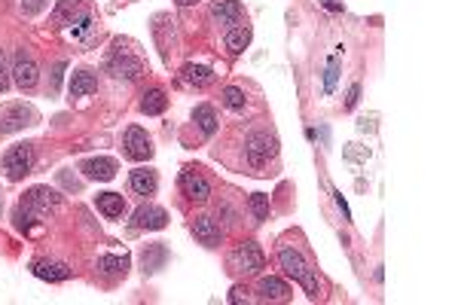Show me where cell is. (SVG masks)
<instances>
[{
	"mask_svg": "<svg viewBox=\"0 0 458 305\" xmlns=\"http://www.w3.org/2000/svg\"><path fill=\"white\" fill-rule=\"evenodd\" d=\"M223 43H226L229 55H239V52H244V49H248V43H251V28H248V25H235V28H229Z\"/></svg>",
	"mask_w": 458,
	"mask_h": 305,
	"instance_id": "e0dca14e",
	"label": "cell"
},
{
	"mask_svg": "<svg viewBox=\"0 0 458 305\" xmlns=\"http://www.w3.org/2000/svg\"><path fill=\"white\" fill-rule=\"evenodd\" d=\"M248 162L254 168H263L269 165V159H275V152H278V141H275L272 134H254L248 141Z\"/></svg>",
	"mask_w": 458,
	"mask_h": 305,
	"instance_id": "5b68a950",
	"label": "cell"
},
{
	"mask_svg": "<svg viewBox=\"0 0 458 305\" xmlns=\"http://www.w3.org/2000/svg\"><path fill=\"white\" fill-rule=\"evenodd\" d=\"M58 202H61L58 193H52V189H46V186H34L25 198H22V204H25L28 211H34L37 217L46 211H52V208H58Z\"/></svg>",
	"mask_w": 458,
	"mask_h": 305,
	"instance_id": "ba28073f",
	"label": "cell"
},
{
	"mask_svg": "<svg viewBox=\"0 0 458 305\" xmlns=\"http://www.w3.org/2000/svg\"><path fill=\"white\" fill-rule=\"evenodd\" d=\"M193 235H196V238L205 244V247H217L220 238H223L220 226L214 223L211 217H196V220H193Z\"/></svg>",
	"mask_w": 458,
	"mask_h": 305,
	"instance_id": "4fadbf2b",
	"label": "cell"
},
{
	"mask_svg": "<svg viewBox=\"0 0 458 305\" xmlns=\"http://www.w3.org/2000/svg\"><path fill=\"white\" fill-rule=\"evenodd\" d=\"M165 104H168L165 92H162V89H150V92H144V98H141V113H147V116H156V113L165 110Z\"/></svg>",
	"mask_w": 458,
	"mask_h": 305,
	"instance_id": "ffe728a7",
	"label": "cell"
},
{
	"mask_svg": "<svg viewBox=\"0 0 458 305\" xmlns=\"http://www.w3.org/2000/svg\"><path fill=\"white\" fill-rule=\"evenodd\" d=\"M95 89H98V80H95V73L92 71H76L74 73V80H71V95L74 98H86Z\"/></svg>",
	"mask_w": 458,
	"mask_h": 305,
	"instance_id": "d6986e66",
	"label": "cell"
},
{
	"mask_svg": "<svg viewBox=\"0 0 458 305\" xmlns=\"http://www.w3.org/2000/svg\"><path fill=\"white\" fill-rule=\"evenodd\" d=\"M128 186H132L135 195H153L159 186L156 180V171H150V168H137V171L128 174Z\"/></svg>",
	"mask_w": 458,
	"mask_h": 305,
	"instance_id": "5bb4252c",
	"label": "cell"
},
{
	"mask_svg": "<svg viewBox=\"0 0 458 305\" xmlns=\"http://www.w3.org/2000/svg\"><path fill=\"white\" fill-rule=\"evenodd\" d=\"M211 15H214V21H217V25L232 28V25H239V21H241L244 10H241L239 0H217V3H214V10H211Z\"/></svg>",
	"mask_w": 458,
	"mask_h": 305,
	"instance_id": "9c48e42d",
	"label": "cell"
},
{
	"mask_svg": "<svg viewBox=\"0 0 458 305\" xmlns=\"http://www.w3.org/2000/svg\"><path fill=\"white\" fill-rule=\"evenodd\" d=\"M40 6H43V0H28V3H25V12H37Z\"/></svg>",
	"mask_w": 458,
	"mask_h": 305,
	"instance_id": "d6a6232c",
	"label": "cell"
},
{
	"mask_svg": "<svg viewBox=\"0 0 458 305\" xmlns=\"http://www.w3.org/2000/svg\"><path fill=\"white\" fill-rule=\"evenodd\" d=\"M98 211H101L107 220H119L122 214H126V198L119 193H101L98 195Z\"/></svg>",
	"mask_w": 458,
	"mask_h": 305,
	"instance_id": "2e32d148",
	"label": "cell"
},
{
	"mask_svg": "<svg viewBox=\"0 0 458 305\" xmlns=\"http://www.w3.org/2000/svg\"><path fill=\"white\" fill-rule=\"evenodd\" d=\"M257 290H260L263 299H275V302H281V299H287V296H290V287L281 278H263Z\"/></svg>",
	"mask_w": 458,
	"mask_h": 305,
	"instance_id": "ac0fdd59",
	"label": "cell"
},
{
	"mask_svg": "<svg viewBox=\"0 0 458 305\" xmlns=\"http://www.w3.org/2000/svg\"><path fill=\"white\" fill-rule=\"evenodd\" d=\"M321 3H324L327 10H333V12H342V3H336V0H321Z\"/></svg>",
	"mask_w": 458,
	"mask_h": 305,
	"instance_id": "836d02e7",
	"label": "cell"
},
{
	"mask_svg": "<svg viewBox=\"0 0 458 305\" xmlns=\"http://www.w3.org/2000/svg\"><path fill=\"white\" fill-rule=\"evenodd\" d=\"M193 119L198 122L202 134H214V132H217V113H214V107L198 104V107H196V113H193Z\"/></svg>",
	"mask_w": 458,
	"mask_h": 305,
	"instance_id": "44dd1931",
	"label": "cell"
},
{
	"mask_svg": "<svg viewBox=\"0 0 458 305\" xmlns=\"http://www.w3.org/2000/svg\"><path fill=\"white\" fill-rule=\"evenodd\" d=\"M98 269H101L104 274H126L128 256H113V254H107V256L98 259Z\"/></svg>",
	"mask_w": 458,
	"mask_h": 305,
	"instance_id": "603a6c76",
	"label": "cell"
},
{
	"mask_svg": "<svg viewBox=\"0 0 458 305\" xmlns=\"http://www.w3.org/2000/svg\"><path fill=\"white\" fill-rule=\"evenodd\" d=\"M110 71L117 73V76H126V80H135V76L141 73V61H135V58H117L110 64Z\"/></svg>",
	"mask_w": 458,
	"mask_h": 305,
	"instance_id": "cb8c5ba5",
	"label": "cell"
},
{
	"mask_svg": "<svg viewBox=\"0 0 458 305\" xmlns=\"http://www.w3.org/2000/svg\"><path fill=\"white\" fill-rule=\"evenodd\" d=\"M162 263H165V247H162V244H153L150 254H144V269H147V272H156Z\"/></svg>",
	"mask_w": 458,
	"mask_h": 305,
	"instance_id": "d4e9b609",
	"label": "cell"
},
{
	"mask_svg": "<svg viewBox=\"0 0 458 305\" xmlns=\"http://www.w3.org/2000/svg\"><path fill=\"white\" fill-rule=\"evenodd\" d=\"M168 223V214L159 204H141L135 211V226L137 229H162Z\"/></svg>",
	"mask_w": 458,
	"mask_h": 305,
	"instance_id": "8fae6325",
	"label": "cell"
},
{
	"mask_svg": "<svg viewBox=\"0 0 458 305\" xmlns=\"http://www.w3.org/2000/svg\"><path fill=\"white\" fill-rule=\"evenodd\" d=\"M83 171H86V177L92 180H113L117 177V162L113 159H89V162H83Z\"/></svg>",
	"mask_w": 458,
	"mask_h": 305,
	"instance_id": "9a60e30c",
	"label": "cell"
},
{
	"mask_svg": "<svg viewBox=\"0 0 458 305\" xmlns=\"http://www.w3.org/2000/svg\"><path fill=\"white\" fill-rule=\"evenodd\" d=\"M180 193L187 198H193V202H208L211 183L205 180L196 168H183V171H180Z\"/></svg>",
	"mask_w": 458,
	"mask_h": 305,
	"instance_id": "8992f818",
	"label": "cell"
},
{
	"mask_svg": "<svg viewBox=\"0 0 458 305\" xmlns=\"http://www.w3.org/2000/svg\"><path fill=\"white\" fill-rule=\"evenodd\" d=\"M25 116H28V110L25 107H6L3 110V125H0V134H6V132H15V128H22L25 125Z\"/></svg>",
	"mask_w": 458,
	"mask_h": 305,
	"instance_id": "7402d4cb",
	"label": "cell"
},
{
	"mask_svg": "<svg viewBox=\"0 0 458 305\" xmlns=\"http://www.w3.org/2000/svg\"><path fill=\"white\" fill-rule=\"evenodd\" d=\"M31 272L43 281H67L71 278V269H67L65 263H56V259H37V263H31Z\"/></svg>",
	"mask_w": 458,
	"mask_h": 305,
	"instance_id": "7c38bea8",
	"label": "cell"
},
{
	"mask_svg": "<svg viewBox=\"0 0 458 305\" xmlns=\"http://www.w3.org/2000/svg\"><path fill=\"white\" fill-rule=\"evenodd\" d=\"M76 10H83V0H58V6H56V21H65L71 12Z\"/></svg>",
	"mask_w": 458,
	"mask_h": 305,
	"instance_id": "83f0119b",
	"label": "cell"
},
{
	"mask_svg": "<svg viewBox=\"0 0 458 305\" xmlns=\"http://www.w3.org/2000/svg\"><path fill=\"white\" fill-rule=\"evenodd\" d=\"M211 82H214V71L205 64H187L180 71V86H187V89H205Z\"/></svg>",
	"mask_w": 458,
	"mask_h": 305,
	"instance_id": "30bf717a",
	"label": "cell"
},
{
	"mask_svg": "<svg viewBox=\"0 0 458 305\" xmlns=\"http://www.w3.org/2000/svg\"><path fill=\"white\" fill-rule=\"evenodd\" d=\"M34 147L31 143H15V147L6 150V156H3V171H6V177L10 180H22L25 174L34 168Z\"/></svg>",
	"mask_w": 458,
	"mask_h": 305,
	"instance_id": "7a4b0ae2",
	"label": "cell"
},
{
	"mask_svg": "<svg viewBox=\"0 0 458 305\" xmlns=\"http://www.w3.org/2000/svg\"><path fill=\"white\" fill-rule=\"evenodd\" d=\"M333 82H336V64L330 67V71H327V82H324V89L330 92V89H333Z\"/></svg>",
	"mask_w": 458,
	"mask_h": 305,
	"instance_id": "1f68e13d",
	"label": "cell"
},
{
	"mask_svg": "<svg viewBox=\"0 0 458 305\" xmlns=\"http://www.w3.org/2000/svg\"><path fill=\"white\" fill-rule=\"evenodd\" d=\"M10 89V71H6V55L0 52V95Z\"/></svg>",
	"mask_w": 458,
	"mask_h": 305,
	"instance_id": "f1b7e54d",
	"label": "cell"
},
{
	"mask_svg": "<svg viewBox=\"0 0 458 305\" xmlns=\"http://www.w3.org/2000/svg\"><path fill=\"white\" fill-rule=\"evenodd\" d=\"M178 3H180V6H193L196 0H178Z\"/></svg>",
	"mask_w": 458,
	"mask_h": 305,
	"instance_id": "e575fe53",
	"label": "cell"
},
{
	"mask_svg": "<svg viewBox=\"0 0 458 305\" xmlns=\"http://www.w3.org/2000/svg\"><path fill=\"white\" fill-rule=\"evenodd\" d=\"M229 265H232V272H241V274H257L263 269V250H260L257 241H244L239 247L232 250V256H229Z\"/></svg>",
	"mask_w": 458,
	"mask_h": 305,
	"instance_id": "3957f363",
	"label": "cell"
},
{
	"mask_svg": "<svg viewBox=\"0 0 458 305\" xmlns=\"http://www.w3.org/2000/svg\"><path fill=\"white\" fill-rule=\"evenodd\" d=\"M0 208H3V198H0Z\"/></svg>",
	"mask_w": 458,
	"mask_h": 305,
	"instance_id": "d590c367",
	"label": "cell"
},
{
	"mask_svg": "<svg viewBox=\"0 0 458 305\" xmlns=\"http://www.w3.org/2000/svg\"><path fill=\"white\" fill-rule=\"evenodd\" d=\"M229 302H232V305H239V302H251L248 290H241V287H232V293H229Z\"/></svg>",
	"mask_w": 458,
	"mask_h": 305,
	"instance_id": "f546056e",
	"label": "cell"
},
{
	"mask_svg": "<svg viewBox=\"0 0 458 305\" xmlns=\"http://www.w3.org/2000/svg\"><path fill=\"white\" fill-rule=\"evenodd\" d=\"M357 95H361V86H357V82H355V86L348 89V98H346V107H348V110L357 104Z\"/></svg>",
	"mask_w": 458,
	"mask_h": 305,
	"instance_id": "4dcf8cb0",
	"label": "cell"
},
{
	"mask_svg": "<svg viewBox=\"0 0 458 305\" xmlns=\"http://www.w3.org/2000/svg\"><path fill=\"white\" fill-rule=\"evenodd\" d=\"M12 80H15V86H19L22 92H28V89H34V86H37V64H34V58H31L25 49H22L19 55H15Z\"/></svg>",
	"mask_w": 458,
	"mask_h": 305,
	"instance_id": "52a82bcc",
	"label": "cell"
},
{
	"mask_svg": "<svg viewBox=\"0 0 458 305\" xmlns=\"http://www.w3.org/2000/svg\"><path fill=\"white\" fill-rule=\"evenodd\" d=\"M278 265L285 269V274H290L294 281H300V284L309 290V296H318V274L303 259V254L296 247H287V244L278 247Z\"/></svg>",
	"mask_w": 458,
	"mask_h": 305,
	"instance_id": "6da1fadb",
	"label": "cell"
},
{
	"mask_svg": "<svg viewBox=\"0 0 458 305\" xmlns=\"http://www.w3.org/2000/svg\"><path fill=\"white\" fill-rule=\"evenodd\" d=\"M223 104L229 107V110H244V92L239 86L223 89Z\"/></svg>",
	"mask_w": 458,
	"mask_h": 305,
	"instance_id": "484cf974",
	"label": "cell"
},
{
	"mask_svg": "<svg viewBox=\"0 0 458 305\" xmlns=\"http://www.w3.org/2000/svg\"><path fill=\"white\" fill-rule=\"evenodd\" d=\"M251 211H254L257 220H266V217H269V195H263V193H254V195H251Z\"/></svg>",
	"mask_w": 458,
	"mask_h": 305,
	"instance_id": "4316f807",
	"label": "cell"
},
{
	"mask_svg": "<svg viewBox=\"0 0 458 305\" xmlns=\"http://www.w3.org/2000/svg\"><path fill=\"white\" fill-rule=\"evenodd\" d=\"M122 147H126V156L135 159V162H144V159L153 156L150 134L144 132L141 125H128L126 128V134H122Z\"/></svg>",
	"mask_w": 458,
	"mask_h": 305,
	"instance_id": "277c9868",
	"label": "cell"
}]
</instances>
